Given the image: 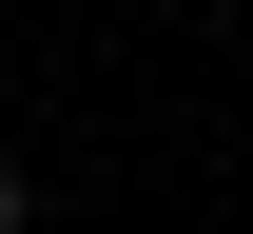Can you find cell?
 <instances>
[{
    "label": "cell",
    "instance_id": "6da1fadb",
    "mask_svg": "<svg viewBox=\"0 0 253 234\" xmlns=\"http://www.w3.org/2000/svg\"><path fill=\"white\" fill-rule=\"evenodd\" d=\"M20 215H39V176H20V156H0V234H20Z\"/></svg>",
    "mask_w": 253,
    "mask_h": 234
}]
</instances>
